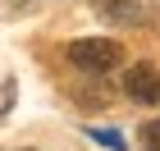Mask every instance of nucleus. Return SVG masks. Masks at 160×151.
<instances>
[{
  "label": "nucleus",
  "mask_w": 160,
  "mask_h": 151,
  "mask_svg": "<svg viewBox=\"0 0 160 151\" xmlns=\"http://www.w3.org/2000/svg\"><path fill=\"white\" fill-rule=\"evenodd\" d=\"M69 64L82 69V73H110L114 64L123 60V46L110 37H82V41H69Z\"/></svg>",
  "instance_id": "obj_1"
},
{
  "label": "nucleus",
  "mask_w": 160,
  "mask_h": 151,
  "mask_svg": "<svg viewBox=\"0 0 160 151\" xmlns=\"http://www.w3.org/2000/svg\"><path fill=\"white\" fill-rule=\"evenodd\" d=\"M123 92L137 101V105H156L160 101V69L156 64H133L123 73Z\"/></svg>",
  "instance_id": "obj_2"
},
{
  "label": "nucleus",
  "mask_w": 160,
  "mask_h": 151,
  "mask_svg": "<svg viewBox=\"0 0 160 151\" xmlns=\"http://www.w3.org/2000/svg\"><path fill=\"white\" fill-rule=\"evenodd\" d=\"M96 18L119 23V28H142L151 18V9L142 5V0H96Z\"/></svg>",
  "instance_id": "obj_3"
},
{
  "label": "nucleus",
  "mask_w": 160,
  "mask_h": 151,
  "mask_svg": "<svg viewBox=\"0 0 160 151\" xmlns=\"http://www.w3.org/2000/svg\"><path fill=\"white\" fill-rule=\"evenodd\" d=\"M87 133H92L96 142H105V147H114V151H128V147H123V133H119V128H87Z\"/></svg>",
  "instance_id": "obj_4"
},
{
  "label": "nucleus",
  "mask_w": 160,
  "mask_h": 151,
  "mask_svg": "<svg viewBox=\"0 0 160 151\" xmlns=\"http://www.w3.org/2000/svg\"><path fill=\"white\" fill-rule=\"evenodd\" d=\"M137 138H142V147H147V151H160V119H147Z\"/></svg>",
  "instance_id": "obj_5"
},
{
  "label": "nucleus",
  "mask_w": 160,
  "mask_h": 151,
  "mask_svg": "<svg viewBox=\"0 0 160 151\" xmlns=\"http://www.w3.org/2000/svg\"><path fill=\"white\" fill-rule=\"evenodd\" d=\"M18 151H37V147H18Z\"/></svg>",
  "instance_id": "obj_6"
}]
</instances>
